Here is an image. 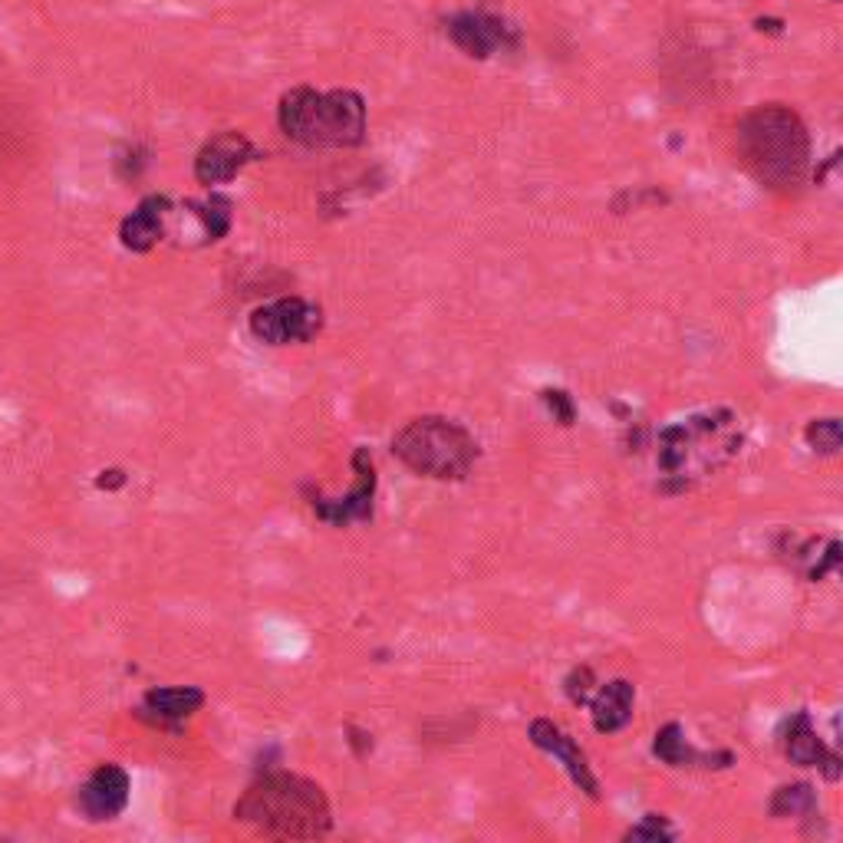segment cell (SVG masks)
<instances>
[{
    "instance_id": "4fadbf2b",
    "label": "cell",
    "mask_w": 843,
    "mask_h": 843,
    "mask_svg": "<svg viewBox=\"0 0 843 843\" xmlns=\"http://www.w3.org/2000/svg\"><path fill=\"white\" fill-rule=\"evenodd\" d=\"M205 705V692L195 685H168V689H149L142 699L139 718H145L149 725L159 728H175L178 722H185L188 715H195Z\"/></svg>"
},
{
    "instance_id": "7a4b0ae2",
    "label": "cell",
    "mask_w": 843,
    "mask_h": 843,
    "mask_svg": "<svg viewBox=\"0 0 843 843\" xmlns=\"http://www.w3.org/2000/svg\"><path fill=\"white\" fill-rule=\"evenodd\" d=\"M741 452V429L732 409H705L666 425L656 438V471L662 491H685L715 475Z\"/></svg>"
},
{
    "instance_id": "3957f363",
    "label": "cell",
    "mask_w": 843,
    "mask_h": 843,
    "mask_svg": "<svg viewBox=\"0 0 843 843\" xmlns=\"http://www.w3.org/2000/svg\"><path fill=\"white\" fill-rule=\"evenodd\" d=\"M738 152L764 188L794 191L811 165V136L794 109L768 103L738 122Z\"/></svg>"
},
{
    "instance_id": "d6986e66",
    "label": "cell",
    "mask_w": 843,
    "mask_h": 843,
    "mask_svg": "<svg viewBox=\"0 0 843 843\" xmlns=\"http://www.w3.org/2000/svg\"><path fill=\"white\" fill-rule=\"evenodd\" d=\"M840 419H814L807 422L804 429V442L814 448L817 455H837L840 452Z\"/></svg>"
},
{
    "instance_id": "6da1fadb",
    "label": "cell",
    "mask_w": 843,
    "mask_h": 843,
    "mask_svg": "<svg viewBox=\"0 0 843 843\" xmlns=\"http://www.w3.org/2000/svg\"><path fill=\"white\" fill-rule=\"evenodd\" d=\"M234 820L277 840H317L333 827V811L317 781L290 771L257 778L234 804Z\"/></svg>"
},
{
    "instance_id": "603a6c76",
    "label": "cell",
    "mask_w": 843,
    "mask_h": 843,
    "mask_svg": "<svg viewBox=\"0 0 843 843\" xmlns=\"http://www.w3.org/2000/svg\"><path fill=\"white\" fill-rule=\"evenodd\" d=\"M126 485V471L122 468H106V471H99V478H96V488H103V491H116Z\"/></svg>"
},
{
    "instance_id": "8fae6325",
    "label": "cell",
    "mask_w": 843,
    "mask_h": 843,
    "mask_svg": "<svg viewBox=\"0 0 843 843\" xmlns=\"http://www.w3.org/2000/svg\"><path fill=\"white\" fill-rule=\"evenodd\" d=\"M781 748H784V755H788L794 764H801V768H817L827 781H840V771H843L840 755L820 741L807 712H797L791 722L784 725Z\"/></svg>"
},
{
    "instance_id": "2e32d148",
    "label": "cell",
    "mask_w": 843,
    "mask_h": 843,
    "mask_svg": "<svg viewBox=\"0 0 843 843\" xmlns=\"http://www.w3.org/2000/svg\"><path fill=\"white\" fill-rule=\"evenodd\" d=\"M448 37L462 53L475 56V60H488L494 50L504 47L508 27L488 14H458L448 20Z\"/></svg>"
},
{
    "instance_id": "277c9868",
    "label": "cell",
    "mask_w": 843,
    "mask_h": 843,
    "mask_svg": "<svg viewBox=\"0 0 843 843\" xmlns=\"http://www.w3.org/2000/svg\"><path fill=\"white\" fill-rule=\"evenodd\" d=\"M277 122L287 139L310 149H353L366 139V99L353 89L297 86L280 99Z\"/></svg>"
},
{
    "instance_id": "30bf717a",
    "label": "cell",
    "mask_w": 843,
    "mask_h": 843,
    "mask_svg": "<svg viewBox=\"0 0 843 843\" xmlns=\"http://www.w3.org/2000/svg\"><path fill=\"white\" fill-rule=\"evenodd\" d=\"M257 159V149L251 145V139L241 136V132H218L215 139L205 142V149L198 152L195 159V178L201 185H224L231 178H238V172Z\"/></svg>"
},
{
    "instance_id": "ffe728a7",
    "label": "cell",
    "mask_w": 843,
    "mask_h": 843,
    "mask_svg": "<svg viewBox=\"0 0 843 843\" xmlns=\"http://www.w3.org/2000/svg\"><path fill=\"white\" fill-rule=\"evenodd\" d=\"M672 837H676V830H672L669 820L659 814H646L643 824L626 834V840H672Z\"/></svg>"
},
{
    "instance_id": "7c38bea8",
    "label": "cell",
    "mask_w": 843,
    "mask_h": 843,
    "mask_svg": "<svg viewBox=\"0 0 843 843\" xmlns=\"http://www.w3.org/2000/svg\"><path fill=\"white\" fill-rule=\"evenodd\" d=\"M653 755L669 764V768H732L735 755L732 751H699L685 741V732L679 722L662 725L653 741Z\"/></svg>"
},
{
    "instance_id": "cb8c5ba5",
    "label": "cell",
    "mask_w": 843,
    "mask_h": 843,
    "mask_svg": "<svg viewBox=\"0 0 843 843\" xmlns=\"http://www.w3.org/2000/svg\"><path fill=\"white\" fill-rule=\"evenodd\" d=\"M758 30H761V33H764V30H768V33H781V20H758Z\"/></svg>"
},
{
    "instance_id": "44dd1931",
    "label": "cell",
    "mask_w": 843,
    "mask_h": 843,
    "mask_svg": "<svg viewBox=\"0 0 843 843\" xmlns=\"http://www.w3.org/2000/svg\"><path fill=\"white\" fill-rule=\"evenodd\" d=\"M564 689H567V699L573 705H587V699L593 695V669L590 666H577L567 676Z\"/></svg>"
},
{
    "instance_id": "ba28073f",
    "label": "cell",
    "mask_w": 843,
    "mask_h": 843,
    "mask_svg": "<svg viewBox=\"0 0 843 843\" xmlns=\"http://www.w3.org/2000/svg\"><path fill=\"white\" fill-rule=\"evenodd\" d=\"M129 788H132V781H129L126 768L106 761L80 784V791H76V807H80V814L89 820V824L116 820L129 804Z\"/></svg>"
},
{
    "instance_id": "8992f818",
    "label": "cell",
    "mask_w": 843,
    "mask_h": 843,
    "mask_svg": "<svg viewBox=\"0 0 843 843\" xmlns=\"http://www.w3.org/2000/svg\"><path fill=\"white\" fill-rule=\"evenodd\" d=\"M323 330V310L300 297H280L251 313V333L267 346L310 343Z\"/></svg>"
},
{
    "instance_id": "9c48e42d",
    "label": "cell",
    "mask_w": 843,
    "mask_h": 843,
    "mask_svg": "<svg viewBox=\"0 0 843 843\" xmlns=\"http://www.w3.org/2000/svg\"><path fill=\"white\" fill-rule=\"evenodd\" d=\"M527 738H531L534 748L547 751L550 758H557L564 764V771L570 774V781L577 784V788L590 797V801H600V781L597 774H593L587 755H583V748L573 741L564 728L557 722H550V718H534L531 728H527Z\"/></svg>"
},
{
    "instance_id": "e0dca14e",
    "label": "cell",
    "mask_w": 843,
    "mask_h": 843,
    "mask_svg": "<svg viewBox=\"0 0 843 843\" xmlns=\"http://www.w3.org/2000/svg\"><path fill=\"white\" fill-rule=\"evenodd\" d=\"M188 211L201 221L205 241H221L231 231V201L224 195H211L205 201H188Z\"/></svg>"
},
{
    "instance_id": "52a82bcc",
    "label": "cell",
    "mask_w": 843,
    "mask_h": 843,
    "mask_svg": "<svg viewBox=\"0 0 843 843\" xmlns=\"http://www.w3.org/2000/svg\"><path fill=\"white\" fill-rule=\"evenodd\" d=\"M353 471H356L353 488L340 494V498H323L320 491L310 494V508L320 521H327L333 527H346L353 521H369V517H373V498H376L379 478H376L373 452H369L366 445H359L353 452Z\"/></svg>"
},
{
    "instance_id": "5bb4252c",
    "label": "cell",
    "mask_w": 843,
    "mask_h": 843,
    "mask_svg": "<svg viewBox=\"0 0 843 843\" xmlns=\"http://www.w3.org/2000/svg\"><path fill=\"white\" fill-rule=\"evenodd\" d=\"M168 198L165 195H149L142 198L136 211L119 224V241L122 247H129V251L145 254L152 251L155 244L165 238V218H168Z\"/></svg>"
},
{
    "instance_id": "5b68a950",
    "label": "cell",
    "mask_w": 843,
    "mask_h": 843,
    "mask_svg": "<svg viewBox=\"0 0 843 843\" xmlns=\"http://www.w3.org/2000/svg\"><path fill=\"white\" fill-rule=\"evenodd\" d=\"M392 455L422 478L465 481L478 462V442L448 415H419L392 435Z\"/></svg>"
},
{
    "instance_id": "9a60e30c",
    "label": "cell",
    "mask_w": 843,
    "mask_h": 843,
    "mask_svg": "<svg viewBox=\"0 0 843 843\" xmlns=\"http://www.w3.org/2000/svg\"><path fill=\"white\" fill-rule=\"evenodd\" d=\"M587 705L593 715V728H597L600 735H616L633 722L636 685L626 679H610L606 685H600L597 695H590Z\"/></svg>"
},
{
    "instance_id": "ac0fdd59",
    "label": "cell",
    "mask_w": 843,
    "mask_h": 843,
    "mask_svg": "<svg viewBox=\"0 0 843 843\" xmlns=\"http://www.w3.org/2000/svg\"><path fill=\"white\" fill-rule=\"evenodd\" d=\"M814 811H817V797H814L811 784H784V788H778L771 797V814L781 820L814 814Z\"/></svg>"
},
{
    "instance_id": "7402d4cb",
    "label": "cell",
    "mask_w": 843,
    "mask_h": 843,
    "mask_svg": "<svg viewBox=\"0 0 843 843\" xmlns=\"http://www.w3.org/2000/svg\"><path fill=\"white\" fill-rule=\"evenodd\" d=\"M541 399H544V406L550 409V415H554L560 425H573V419H577V409H573L570 392H564V389H544Z\"/></svg>"
}]
</instances>
